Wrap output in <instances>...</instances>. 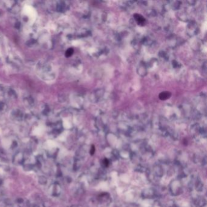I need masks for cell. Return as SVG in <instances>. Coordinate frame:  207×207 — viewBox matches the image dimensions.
Instances as JSON below:
<instances>
[{"label": "cell", "instance_id": "cell-1", "mask_svg": "<svg viewBox=\"0 0 207 207\" xmlns=\"http://www.w3.org/2000/svg\"><path fill=\"white\" fill-rule=\"evenodd\" d=\"M134 17L136 18V20L137 21L138 24H143L144 23V22L145 21V18L143 17L142 16H141L140 15L135 14V15H134Z\"/></svg>", "mask_w": 207, "mask_h": 207}, {"label": "cell", "instance_id": "cell-2", "mask_svg": "<svg viewBox=\"0 0 207 207\" xmlns=\"http://www.w3.org/2000/svg\"><path fill=\"white\" fill-rule=\"evenodd\" d=\"M171 94L169 92H163L159 95V98L162 100H165L169 98Z\"/></svg>", "mask_w": 207, "mask_h": 207}, {"label": "cell", "instance_id": "cell-3", "mask_svg": "<svg viewBox=\"0 0 207 207\" xmlns=\"http://www.w3.org/2000/svg\"><path fill=\"white\" fill-rule=\"evenodd\" d=\"M73 53H74V50L72 48H70L66 52V57H69L72 54H73Z\"/></svg>", "mask_w": 207, "mask_h": 207}]
</instances>
